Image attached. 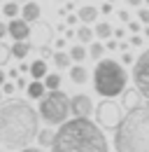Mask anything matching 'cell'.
I'll return each instance as SVG.
<instances>
[{"mask_svg":"<svg viewBox=\"0 0 149 152\" xmlns=\"http://www.w3.org/2000/svg\"><path fill=\"white\" fill-rule=\"evenodd\" d=\"M2 12H5L7 19H17L19 14H21V7H19L17 2H5L2 5Z\"/></svg>","mask_w":149,"mask_h":152,"instance_id":"7402d4cb","label":"cell"},{"mask_svg":"<svg viewBox=\"0 0 149 152\" xmlns=\"http://www.w3.org/2000/svg\"><path fill=\"white\" fill-rule=\"evenodd\" d=\"M116 17H119V21H130V14L126 12V10H119V12H116Z\"/></svg>","mask_w":149,"mask_h":152,"instance_id":"4dcf8cb0","label":"cell"},{"mask_svg":"<svg viewBox=\"0 0 149 152\" xmlns=\"http://www.w3.org/2000/svg\"><path fill=\"white\" fill-rule=\"evenodd\" d=\"M19 70H21V73H28V70H30V66H28V63H21V66H19Z\"/></svg>","mask_w":149,"mask_h":152,"instance_id":"ab89813d","label":"cell"},{"mask_svg":"<svg viewBox=\"0 0 149 152\" xmlns=\"http://www.w3.org/2000/svg\"><path fill=\"white\" fill-rule=\"evenodd\" d=\"M100 12H103V14H110V12H112V2H103Z\"/></svg>","mask_w":149,"mask_h":152,"instance_id":"836d02e7","label":"cell"},{"mask_svg":"<svg viewBox=\"0 0 149 152\" xmlns=\"http://www.w3.org/2000/svg\"><path fill=\"white\" fill-rule=\"evenodd\" d=\"M114 35H116V38H121V40H124V28H116V31H114Z\"/></svg>","mask_w":149,"mask_h":152,"instance_id":"b9f144b4","label":"cell"},{"mask_svg":"<svg viewBox=\"0 0 149 152\" xmlns=\"http://www.w3.org/2000/svg\"><path fill=\"white\" fill-rule=\"evenodd\" d=\"M105 49H119V42H116V40H110V42L105 45Z\"/></svg>","mask_w":149,"mask_h":152,"instance_id":"e575fe53","label":"cell"},{"mask_svg":"<svg viewBox=\"0 0 149 152\" xmlns=\"http://www.w3.org/2000/svg\"><path fill=\"white\" fill-rule=\"evenodd\" d=\"M93 38H95V31L89 28V23H82V26L77 28V40H79V42H84V45H86V42H91Z\"/></svg>","mask_w":149,"mask_h":152,"instance_id":"ffe728a7","label":"cell"},{"mask_svg":"<svg viewBox=\"0 0 149 152\" xmlns=\"http://www.w3.org/2000/svg\"><path fill=\"white\" fill-rule=\"evenodd\" d=\"M65 38H77V31H65Z\"/></svg>","mask_w":149,"mask_h":152,"instance_id":"ee69618b","label":"cell"},{"mask_svg":"<svg viewBox=\"0 0 149 152\" xmlns=\"http://www.w3.org/2000/svg\"><path fill=\"white\" fill-rule=\"evenodd\" d=\"M51 152H110L103 129L89 117H74L58 126Z\"/></svg>","mask_w":149,"mask_h":152,"instance_id":"7a4b0ae2","label":"cell"},{"mask_svg":"<svg viewBox=\"0 0 149 152\" xmlns=\"http://www.w3.org/2000/svg\"><path fill=\"white\" fill-rule=\"evenodd\" d=\"M40 14H42V10H40V5L33 2V0H26V5L21 7V19L28 21V23H35L40 19Z\"/></svg>","mask_w":149,"mask_h":152,"instance_id":"8fae6325","label":"cell"},{"mask_svg":"<svg viewBox=\"0 0 149 152\" xmlns=\"http://www.w3.org/2000/svg\"><path fill=\"white\" fill-rule=\"evenodd\" d=\"M93 110H95V108H93L91 96H86V94L70 96V113H72L74 117H91Z\"/></svg>","mask_w":149,"mask_h":152,"instance_id":"ba28073f","label":"cell"},{"mask_svg":"<svg viewBox=\"0 0 149 152\" xmlns=\"http://www.w3.org/2000/svg\"><path fill=\"white\" fill-rule=\"evenodd\" d=\"M103 42H91V47H89V56L95 58V61H100V56H103Z\"/></svg>","mask_w":149,"mask_h":152,"instance_id":"d4e9b609","label":"cell"},{"mask_svg":"<svg viewBox=\"0 0 149 152\" xmlns=\"http://www.w3.org/2000/svg\"><path fill=\"white\" fill-rule=\"evenodd\" d=\"M70 56H72L74 63H84V58H86V49H84V45H74L72 49H70Z\"/></svg>","mask_w":149,"mask_h":152,"instance_id":"603a6c76","label":"cell"},{"mask_svg":"<svg viewBox=\"0 0 149 152\" xmlns=\"http://www.w3.org/2000/svg\"><path fill=\"white\" fill-rule=\"evenodd\" d=\"M130 45H133V47H140V45H142V38H140V35L135 33V35L130 38Z\"/></svg>","mask_w":149,"mask_h":152,"instance_id":"1f68e13d","label":"cell"},{"mask_svg":"<svg viewBox=\"0 0 149 152\" xmlns=\"http://www.w3.org/2000/svg\"><path fill=\"white\" fill-rule=\"evenodd\" d=\"M65 12H70V10H74V2H65V7H63Z\"/></svg>","mask_w":149,"mask_h":152,"instance_id":"7bdbcfd3","label":"cell"},{"mask_svg":"<svg viewBox=\"0 0 149 152\" xmlns=\"http://www.w3.org/2000/svg\"><path fill=\"white\" fill-rule=\"evenodd\" d=\"M40 133V113L23 98H9L0 103V143L9 150L28 148Z\"/></svg>","mask_w":149,"mask_h":152,"instance_id":"6da1fadb","label":"cell"},{"mask_svg":"<svg viewBox=\"0 0 149 152\" xmlns=\"http://www.w3.org/2000/svg\"><path fill=\"white\" fill-rule=\"evenodd\" d=\"M5 84V73H2V68H0V87Z\"/></svg>","mask_w":149,"mask_h":152,"instance_id":"f6af8a7d","label":"cell"},{"mask_svg":"<svg viewBox=\"0 0 149 152\" xmlns=\"http://www.w3.org/2000/svg\"><path fill=\"white\" fill-rule=\"evenodd\" d=\"M26 87H28V82H26L23 77H19L17 80V89H26Z\"/></svg>","mask_w":149,"mask_h":152,"instance_id":"d590c367","label":"cell"},{"mask_svg":"<svg viewBox=\"0 0 149 152\" xmlns=\"http://www.w3.org/2000/svg\"><path fill=\"white\" fill-rule=\"evenodd\" d=\"M30 49H33V45L26 42V40H14V45H12V54H14V58H26Z\"/></svg>","mask_w":149,"mask_h":152,"instance_id":"5bb4252c","label":"cell"},{"mask_svg":"<svg viewBox=\"0 0 149 152\" xmlns=\"http://www.w3.org/2000/svg\"><path fill=\"white\" fill-rule=\"evenodd\" d=\"M121 61H124L126 66H133V63H135V56H133V54H128V52H124V56H121Z\"/></svg>","mask_w":149,"mask_h":152,"instance_id":"f1b7e54d","label":"cell"},{"mask_svg":"<svg viewBox=\"0 0 149 152\" xmlns=\"http://www.w3.org/2000/svg\"><path fill=\"white\" fill-rule=\"evenodd\" d=\"M37 113H40V117L49 126H61L63 122H68V115H72L70 113V98L63 94L61 89L47 91V94L40 98Z\"/></svg>","mask_w":149,"mask_h":152,"instance_id":"5b68a950","label":"cell"},{"mask_svg":"<svg viewBox=\"0 0 149 152\" xmlns=\"http://www.w3.org/2000/svg\"><path fill=\"white\" fill-rule=\"evenodd\" d=\"M19 73H21L19 68H9V77H19Z\"/></svg>","mask_w":149,"mask_h":152,"instance_id":"f35d334b","label":"cell"},{"mask_svg":"<svg viewBox=\"0 0 149 152\" xmlns=\"http://www.w3.org/2000/svg\"><path fill=\"white\" fill-rule=\"evenodd\" d=\"M40 54H42V58H54V52H51L49 45H42L40 47Z\"/></svg>","mask_w":149,"mask_h":152,"instance_id":"83f0119b","label":"cell"},{"mask_svg":"<svg viewBox=\"0 0 149 152\" xmlns=\"http://www.w3.org/2000/svg\"><path fill=\"white\" fill-rule=\"evenodd\" d=\"M145 35H147V38H149V26H147V31H145Z\"/></svg>","mask_w":149,"mask_h":152,"instance_id":"7dc6e473","label":"cell"},{"mask_svg":"<svg viewBox=\"0 0 149 152\" xmlns=\"http://www.w3.org/2000/svg\"><path fill=\"white\" fill-rule=\"evenodd\" d=\"M95 124L103 129V131H116L121 119H124V105H119L114 98H103L98 105H95Z\"/></svg>","mask_w":149,"mask_h":152,"instance_id":"8992f818","label":"cell"},{"mask_svg":"<svg viewBox=\"0 0 149 152\" xmlns=\"http://www.w3.org/2000/svg\"><path fill=\"white\" fill-rule=\"evenodd\" d=\"M145 2H147V7H149V0H145Z\"/></svg>","mask_w":149,"mask_h":152,"instance_id":"c3c4849f","label":"cell"},{"mask_svg":"<svg viewBox=\"0 0 149 152\" xmlns=\"http://www.w3.org/2000/svg\"><path fill=\"white\" fill-rule=\"evenodd\" d=\"M9 56H14V54H12V47L5 45V42H0V68L9 63Z\"/></svg>","mask_w":149,"mask_h":152,"instance_id":"cb8c5ba5","label":"cell"},{"mask_svg":"<svg viewBox=\"0 0 149 152\" xmlns=\"http://www.w3.org/2000/svg\"><path fill=\"white\" fill-rule=\"evenodd\" d=\"M142 98L145 96L137 91V87H133V89H124L121 91V105H124V110L128 113V110H133V108H137V105H142Z\"/></svg>","mask_w":149,"mask_h":152,"instance_id":"30bf717a","label":"cell"},{"mask_svg":"<svg viewBox=\"0 0 149 152\" xmlns=\"http://www.w3.org/2000/svg\"><path fill=\"white\" fill-rule=\"evenodd\" d=\"M107 2H114V0H107Z\"/></svg>","mask_w":149,"mask_h":152,"instance_id":"681fc988","label":"cell"},{"mask_svg":"<svg viewBox=\"0 0 149 152\" xmlns=\"http://www.w3.org/2000/svg\"><path fill=\"white\" fill-rule=\"evenodd\" d=\"M2 98H5V94H2V89H0V103H2Z\"/></svg>","mask_w":149,"mask_h":152,"instance_id":"bcb514c9","label":"cell"},{"mask_svg":"<svg viewBox=\"0 0 149 152\" xmlns=\"http://www.w3.org/2000/svg\"><path fill=\"white\" fill-rule=\"evenodd\" d=\"M93 31H95V38H100V40H110L114 35V28H112L107 21H98Z\"/></svg>","mask_w":149,"mask_h":152,"instance_id":"e0dca14e","label":"cell"},{"mask_svg":"<svg viewBox=\"0 0 149 152\" xmlns=\"http://www.w3.org/2000/svg\"><path fill=\"white\" fill-rule=\"evenodd\" d=\"M70 80H72L74 84H84V82L89 80V73H86V68H84L82 63H74L72 68H70Z\"/></svg>","mask_w":149,"mask_h":152,"instance_id":"9a60e30c","label":"cell"},{"mask_svg":"<svg viewBox=\"0 0 149 152\" xmlns=\"http://www.w3.org/2000/svg\"><path fill=\"white\" fill-rule=\"evenodd\" d=\"M5 35H7V23H2V21H0V40L5 38Z\"/></svg>","mask_w":149,"mask_h":152,"instance_id":"8d00e7d4","label":"cell"},{"mask_svg":"<svg viewBox=\"0 0 149 152\" xmlns=\"http://www.w3.org/2000/svg\"><path fill=\"white\" fill-rule=\"evenodd\" d=\"M128 84V75L124 70V66L114 58H100L95 61L93 68V87L95 91L105 98H114L119 96Z\"/></svg>","mask_w":149,"mask_h":152,"instance_id":"277c9868","label":"cell"},{"mask_svg":"<svg viewBox=\"0 0 149 152\" xmlns=\"http://www.w3.org/2000/svg\"><path fill=\"white\" fill-rule=\"evenodd\" d=\"M77 17H79L82 23H93V21L98 19V10H95L93 5H84V7H79Z\"/></svg>","mask_w":149,"mask_h":152,"instance_id":"4fadbf2b","label":"cell"},{"mask_svg":"<svg viewBox=\"0 0 149 152\" xmlns=\"http://www.w3.org/2000/svg\"><path fill=\"white\" fill-rule=\"evenodd\" d=\"M54 63H56V68L58 70H63V68H72V56L70 54H65V52H56L54 54Z\"/></svg>","mask_w":149,"mask_h":152,"instance_id":"d6986e66","label":"cell"},{"mask_svg":"<svg viewBox=\"0 0 149 152\" xmlns=\"http://www.w3.org/2000/svg\"><path fill=\"white\" fill-rule=\"evenodd\" d=\"M19 152H42V150H40V148H30V145H28V148H21Z\"/></svg>","mask_w":149,"mask_h":152,"instance_id":"74e56055","label":"cell"},{"mask_svg":"<svg viewBox=\"0 0 149 152\" xmlns=\"http://www.w3.org/2000/svg\"><path fill=\"white\" fill-rule=\"evenodd\" d=\"M47 91H54V89H61V75L58 73H47V77L42 80Z\"/></svg>","mask_w":149,"mask_h":152,"instance_id":"44dd1931","label":"cell"},{"mask_svg":"<svg viewBox=\"0 0 149 152\" xmlns=\"http://www.w3.org/2000/svg\"><path fill=\"white\" fill-rule=\"evenodd\" d=\"M30 75L35 77V80H44L47 77V61L44 58H35L30 63Z\"/></svg>","mask_w":149,"mask_h":152,"instance_id":"2e32d148","label":"cell"},{"mask_svg":"<svg viewBox=\"0 0 149 152\" xmlns=\"http://www.w3.org/2000/svg\"><path fill=\"white\" fill-rule=\"evenodd\" d=\"M137 19L149 26V7H137Z\"/></svg>","mask_w":149,"mask_h":152,"instance_id":"4316f807","label":"cell"},{"mask_svg":"<svg viewBox=\"0 0 149 152\" xmlns=\"http://www.w3.org/2000/svg\"><path fill=\"white\" fill-rule=\"evenodd\" d=\"M0 89H2V94H5V96H12L14 91H17V82H5Z\"/></svg>","mask_w":149,"mask_h":152,"instance_id":"484cf974","label":"cell"},{"mask_svg":"<svg viewBox=\"0 0 149 152\" xmlns=\"http://www.w3.org/2000/svg\"><path fill=\"white\" fill-rule=\"evenodd\" d=\"M7 33H9L14 40H28L30 38V23L23 21L21 17H19V19H12L7 23Z\"/></svg>","mask_w":149,"mask_h":152,"instance_id":"9c48e42d","label":"cell"},{"mask_svg":"<svg viewBox=\"0 0 149 152\" xmlns=\"http://www.w3.org/2000/svg\"><path fill=\"white\" fill-rule=\"evenodd\" d=\"M54 138H56V131H51V129H42V131L37 133L40 148H51L54 145Z\"/></svg>","mask_w":149,"mask_h":152,"instance_id":"ac0fdd59","label":"cell"},{"mask_svg":"<svg viewBox=\"0 0 149 152\" xmlns=\"http://www.w3.org/2000/svg\"><path fill=\"white\" fill-rule=\"evenodd\" d=\"M26 94H28V98H42V96L47 94V87H44V82L42 80H33L28 87H26Z\"/></svg>","mask_w":149,"mask_h":152,"instance_id":"7c38bea8","label":"cell"},{"mask_svg":"<svg viewBox=\"0 0 149 152\" xmlns=\"http://www.w3.org/2000/svg\"><path fill=\"white\" fill-rule=\"evenodd\" d=\"M142 2H145V0H128V5H133V7H140Z\"/></svg>","mask_w":149,"mask_h":152,"instance_id":"60d3db41","label":"cell"},{"mask_svg":"<svg viewBox=\"0 0 149 152\" xmlns=\"http://www.w3.org/2000/svg\"><path fill=\"white\" fill-rule=\"evenodd\" d=\"M116 152H149V103H142L124 115L114 131Z\"/></svg>","mask_w":149,"mask_h":152,"instance_id":"3957f363","label":"cell"},{"mask_svg":"<svg viewBox=\"0 0 149 152\" xmlns=\"http://www.w3.org/2000/svg\"><path fill=\"white\" fill-rule=\"evenodd\" d=\"M128 28L133 33H140V23H137V21H128Z\"/></svg>","mask_w":149,"mask_h":152,"instance_id":"d6a6232c","label":"cell"},{"mask_svg":"<svg viewBox=\"0 0 149 152\" xmlns=\"http://www.w3.org/2000/svg\"><path fill=\"white\" fill-rule=\"evenodd\" d=\"M77 21H79V17H77V14H65V23H68V26H74Z\"/></svg>","mask_w":149,"mask_h":152,"instance_id":"f546056e","label":"cell"},{"mask_svg":"<svg viewBox=\"0 0 149 152\" xmlns=\"http://www.w3.org/2000/svg\"><path fill=\"white\" fill-rule=\"evenodd\" d=\"M130 77H133V82H135L137 91L149 101V49H145L140 56L135 58Z\"/></svg>","mask_w":149,"mask_h":152,"instance_id":"52a82bcc","label":"cell"}]
</instances>
